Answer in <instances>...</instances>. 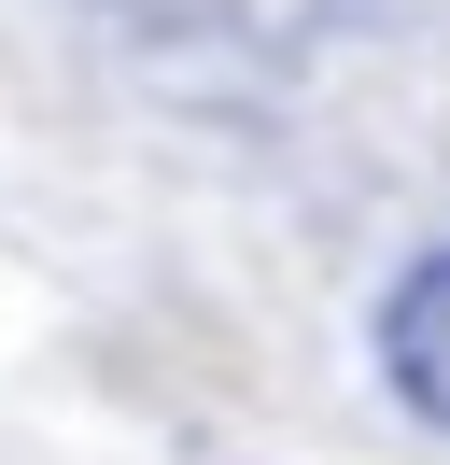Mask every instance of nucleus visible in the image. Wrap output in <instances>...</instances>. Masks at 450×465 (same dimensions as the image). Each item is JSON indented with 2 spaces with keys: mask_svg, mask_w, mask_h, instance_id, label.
<instances>
[{
  "mask_svg": "<svg viewBox=\"0 0 450 465\" xmlns=\"http://www.w3.org/2000/svg\"><path fill=\"white\" fill-rule=\"evenodd\" d=\"M366 367H380V395L408 409L422 437H450V240H422V254L380 282V311H366Z\"/></svg>",
  "mask_w": 450,
  "mask_h": 465,
  "instance_id": "nucleus-1",
  "label": "nucleus"
}]
</instances>
